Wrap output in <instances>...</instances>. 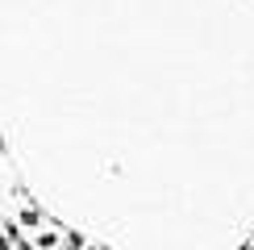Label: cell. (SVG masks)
<instances>
[{"label": "cell", "instance_id": "cell-1", "mask_svg": "<svg viewBox=\"0 0 254 250\" xmlns=\"http://www.w3.org/2000/svg\"><path fill=\"white\" fill-rule=\"evenodd\" d=\"M92 250H100V246H92Z\"/></svg>", "mask_w": 254, "mask_h": 250}]
</instances>
